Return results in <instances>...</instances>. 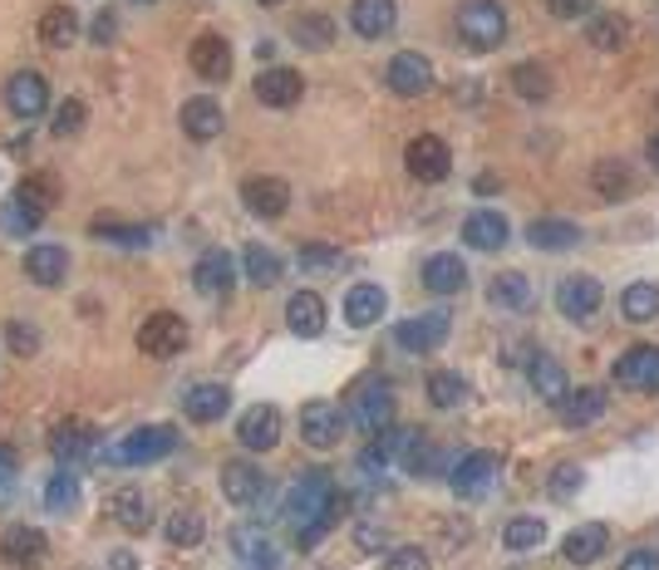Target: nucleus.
<instances>
[{
    "instance_id": "1",
    "label": "nucleus",
    "mask_w": 659,
    "mask_h": 570,
    "mask_svg": "<svg viewBox=\"0 0 659 570\" xmlns=\"http://www.w3.org/2000/svg\"><path fill=\"white\" fill-rule=\"evenodd\" d=\"M453 35L468 54H487L507 40V10L503 0H463L453 16Z\"/></svg>"
},
{
    "instance_id": "2",
    "label": "nucleus",
    "mask_w": 659,
    "mask_h": 570,
    "mask_svg": "<svg viewBox=\"0 0 659 570\" xmlns=\"http://www.w3.org/2000/svg\"><path fill=\"white\" fill-rule=\"evenodd\" d=\"M349 424L359 432H369V438H379L384 428H394V389L389 379H379V374H369V379H359L355 389H349Z\"/></svg>"
},
{
    "instance_id": "3",
    "label": "nucleus",
    "mask_w": 659,
    "mask_h": 570,
    "mask_svg": "<svg viewBox=\"0 0 659 570\" xmlns=\"http://www.w3.org/2000/svg\"><path fill=\"white\" fill-rule=\"evenodd\" d=\"M178 428L173 424H143V428H133V432H123L119 438V448L109 452L113 462H123V467H148V462H163L168 452L178 448Z\"/></svg>"
},
{
    "instance_id": "4",
    "label": "nucleus",
    "mask_w": 659,
    "mask_h": 570,
    "mask_svg": "<svg viewBox=\"0 0 659 570\" xmlns=\"http://www.w3.org/2000/svg\"><path fill=\"white\" fill-rule=\"evenodd\" d=\"M335 477L330 472H305L301 482L291 487V497H286V521L295 531H305L311 521H321L325 511H330V501H335Z\"/></svg>"
},
{
    "instance_id": "5",
    "label": "nucleus",
    "mask_w": 659,
    "mask_h": 570,
    "mask_svg": "<svg viewBox=\"0 0 659 570\" xmlns=\"http://www.w3.org/2000/svg\"><path fill=\"white\" fill-rule=\"evenodd\" d=\"M139 349L148 359H173L187 349V320L178 311H153L139 325Z\"/></svg>"
},
{
    "instance_id": "6",
    "label": "nucleus",
    "mask_w": 659,
    "mask_h": 570,
    "mask_svg": "<svg viewBox=\"0 0 659 570\" xmlns=\"http://www.w3.org/2000/svg\"><path fill=\"white\" fill-rule=\"evenodd\" d=\"M349 428V414L339 404H330V398H311V404L301 408V438L311 442L315 452H330L339 438H345Z\"/></svg>"
},
{
    "instance_id": "7",
    "label": "nucleus",
    "mask_w": 659,
    "mask_h": 570,
    "mask_svg": "<svg viewBox=\"0 0 659 570\" xmlns=\"http://www.w3.org/2000/svg\"><path fill=\"white\" fill-rule=\"evenodd\" d=\"M497 452H487V448H477L468 452V458H458L448 467V487L458 492L463 501H477V497H487L493 492V482H497Z\"/></svg>"
},
{
    "instance_id": "8",
    "label": "nucleus",
    "mask_w": 659,
    "mask_h": 570,
    "mask_svg": "<svg viewBox=\"0 0 659 570\" xmlns=\"http://www.w3.org/2000/svg\"><path fill=\"white\" fill-rule=\"evenodd\" d=\"M0 561L16 566V570H40L50 561V536L40 527H26V521H16V527L0 531Z\"/></svg>"
},
{
    "instance_id": "9",
    "label": "nucleus",
    "mask_w": 659,
    "mask_h": 570,
    "mask_svg": "<svg viewBox=\"0 0 659 570\" xmlns=\"http://www.w3.org/2000/svg\"><path fill=\"white\" fill-rule=\"evenodd\" d=\"M453 335V320L448 311H424V315H408V320L394 329V339H399V349H408V355H434V349L448 345Z\"/></svg>"
},
{
    "instance_id": "10",
    "label": "nucleus",
    "mask_w": 659,
    "mask_h": 570,
    "mask_svg": "<svg viewBox=\"0 0 659 570\" xmlns=\"http://www.w3.org/2000/svg\"><path fill=\"white\" fill-rule=\"evenodd\" d=\"M404 167H408V177H418V182H448L453 153L438 133H418V139L404 147Z\"/></svg>"
},
{
    "instance_id": "11",
    "label": "nucleus",
    "mask_w": 659,
    "mask_h": 570,
    "mask_svg": "<svg viewBox=\"0 0 659 570\" xmlns=\"http://www.w3.org/2000/svg\"><path fill=\"white\" fill-rule=\"evenodd\" d=\"M384 84H389L399 99H424L428 89H434V64H428L418 50H399L389 60V70H384Z\"/></svg>"
},
{
    "instance_id": "12",
    "label": "nucleus",
    "mask_w": 659,
    "mask_h": 570,
    "mask_svg": "<svg viewBox=\"0 0 659 570\" xmlns=\"http://www.w3.org/2000/svg\"><path fill=\"white\" fill-rule=\"evenodd\" d=\"M6 109L16 113V119H40V113L50 109V79L40 70H16L6 79Z\"/></svg>"
},
{
    "instance_id": "13",
    "label": "nucleus",
    "mask_w": 659,
    "mask_h": 570,
    "mask_svg": "<svg viewBox=\"0 0 659 570\" xmlns=\"http://www.w3.org/2000/svg\"><path fill=\"white\" fill-rule=\"evenodd\" d=\"M281 428H286V418H281L276 404H252L242 414V424H236V442L246 452H271L281 442Z\"/></svg>"
},
{
    "instance_id": "14",
    "label": "nucleus",
    "mask_w": 659,
    "mask_h": 570,
    "mask_svg": "<svg viewBox=\"0 0 659 570\" xmlns=\"http://www.w3.org/2000/svg\"><path fill=\"white\" fill-rule=\"evenodd\" d=\"M616 384L630 394H655L659 389V345H630L616 359Z\"/></svg>"
},
{
    "instance_id": "15",
    "label": "nucleus",
    "mask_w": 659,
    "mask_h": 570,
    "mask_svg": "<svg viewBox=\"0 0 659 570\" xmlns=\"http://www.w3.org/2000/svg\"><path fill=\"white\" fill-rule=\"evenodd\" d=\"M252 94L261 99L266 109H295L305 99V74L291 70V64H276V70H261Z\"/></svg>"
},
{
    "instance_id": "16",
    "label": "nucleus",
    "mask_w": 659,
    "mask_h": 570,
    "mask_svg": "<svg viewBox=\"0 0 659 570\" xmlns=\"http://www.w3.org/2000/svg\"><path fill=\"white\" fill-rule=\"evenodd\" d=\"M187 64L202 84H222V79H232V44H226V35H212L207 30V35L192 40Z\"/></svg>"
},
{
    "instance_id": "17",
    "label": "nucleus",
    "mask_w": 659,
    "mask_h": 570,
    "mask_svg": "<svg viewBox=\"0 0 659 570\" xmlns=\"http://www.w3.org/2000/svg\"><path fill=\"white\" fill-rule=\"evenodd\" d=\"M606 551H610L606 521H581V527H571L561 541V561H571V566H596V561H606Z\"/></svg>"
},
{
    "instance_id": "18",
    "label": "nucleus",
    "mask_w": 659,
    "mask_h": 570,
    "mask_svg": "<svg viewBox=\"0 0 659 570\" xmlns=\"http://www.w3.org/2000/svg\"><path fill=\"white\" fill-rule=\"evenodd\" d=\"M266 492V472L252 462V458H232L222 462V497L232 501V507H252Z\"/></svg>"
},
{
    "instance_id": "19",
    "label": "nucleus",
    "mask_w": 659,
    "mask_h": 570,
    "mask_svg": "<svg viewBox=\"0 0 659 570\" xmlns=\"http://www.w3.org/2000/svg\"><path fill=\"white\" fill-rule=\"evenodd\" d=\"M399 26V6L394 0H349V30L359 40H384Z\"/></svg>"
},
{
    "instance_id": "20",
    "label": "nucleus",
    "mask_w": 659,
    "mask_h": 570,
    "mask_svg": "<svg viewBox=\"0 0 659 570\" xmlns=\"http://www.w3.org/2000/svg\"><path fill=\"white\" fill-rule=\"evenodd\" d=\"M242 202H246V212H252V216L276 222V216L291 207V182H281V177H246L242 182Z\"/></svg>"
},
{
    "instance_id": "21",
    "label": "nucleus",
    "mask_w": 659,
    "mask_h": 570,
    "mask_svg": "<svg viewBox=\"0 0 659 570\" xmlns=\"http://www.w3.org/2000/svg\"><path fill=\"white\" fill-rule=\"evenodd\" d=\"M178 123H183V133L192 143H212L226 129V113H222V104L212 94H197V99H187V104H183Z\"/></svg>"
},
{
    "instance_id": "22",
    "label": "nucleus",
    "mask_w": 659,
    "mask_h": 570,
    "mask_svg": "<svg viewBox=\"0 0 659 570\" xmlns=\"http://www.w3.org/2000/svg\"><path fill=\"white\" fill-rule=\"evenodd\" d=\"M556 311L566 320H590L600 311V281L596 276H566L556 285Z\"/></svg>"
},
{
    "instance_id": "23",
    "label": "nucleus",
    "mask_w": 659,
    "mask_h": 570,
    "mask_svg": "<svg viewBox=\"0 0 659 570\" xmlns=\"http://www.w3.org/2000/svg\"><path fill=\"white\" fill-rule=\"evenodd\" d=\"M226 414H232V389H226V384H197V389H187V398H183V418L197 428L217 424Z\"/></svg>"
},
{
    "instance_id": "24",
    "label": "nucleus",
    "mask_w": 659,
    "mask_h": 570,
    "mask_svg": "<svg viewBox=\"0 0 659 570\" xmlns=\"http://www.w3.org/2000/svg\"><path fill=\"white\" fill-rule=\"evenodd\" d=\"M26 276L44 285V291H54V285H64V276H70V251H64L60 242H40L26 251Z\"/></svg>"
},
{
    "instance_id": "25",
    "label": "nucleus",
    "mask_w": 659,
    "mask_h": 570,
    "mask_svg": "<svg viewBox=\"0 0 659 570\" xmlns=\"http://www.w3.org/2000/svg\"><path fill=\"white\" fill-rule=\"evenodd\" d=\"M192 285H197L202 295H232V285H236V261L226 256L222 246L202 251L197 266H192Z\"/></svg>"
},
{
    "instance_id": "26",
    "label": "nucleus",
    "mask_w": 659,
    "mask_h": 570,
    "mask_svg": "<svg viewBox=\"0 0 659 570\" xmlns=\"http://www.w3.org/2000/svg\"><path fill=\"white\" fill-rule=\"evenodd\" d=\"M507 236H513V232H507V216L497 207H477L468 222H463V246L483 251V256H487V251H503Z\"/></svg>"
},
{
    "instance_id": "27",
    "label": "nucleus",
    "mask_w": 659,
    "mask_h": 570,
    "mask_svg": "<svg viewBox=\"0 0 659 570\" xmlns=\"http://www.w3.org/2000/svg\"><path fill=\"white\" fill-rule=\"evenodd\" d=\"M94 442H99V432H94V424H84V418H64V424L50 428V452L60 462L89 458V452H94Z\"/></svg>"
},
{
    "instance_id": "28",
    "label": "nucleus",
    "mask_w": 659,
    "mask_h": 570,
    "mask_svg": "<svg viewBox=\"0 0 659 570\" xmlns=\"http://www.w3.org/2000/svg\"><path fill=\"white\" fill-rule=\"evenodd\" d=\"M527 379H531V389H537L541 404H551V408H561V404H566V394H571L566 364H561V359H551V355H531Z\"/></svg>"
},
{
    "instance_id": "29",
    "label": "nucleus",
    "mask_w": 659,
    "mask_h": 570,
    "mask_svg": "<svg viewBox=\"0 0 659 570\" xmlns=\"http://www.w3.org/2000/svg\"><path fill=\"white\" fill-rule=\"evenodd\" d=\"M424 291H434V295H463L468 291V266H463V256H453V251L428 256L424 261Z\"/></svg>"
},
{
    "instance_id": "30",
    "label": "nucleus",
    "mask_w": 659,
    "mask_h": 570,
    "mask_svg": "<svg viewBox=\"0 0 659 570\" xmlns=\"http://www.w3.org/2000/svg\"><path fill=\"white\" fill-rule=\"evenodd\" d=\"M384 311H389V295H384V285H349V295H345V320L355 325V329H369V325H379L384 320Z\"/></svg>"
},
{
    "instance_id": "31",
    "label": "nucleus",
    "mask_w": 659,
    "mask_h": 570,
    "mask_svg": "<svg viewBox=\"0 0 659 570\" xmlns=\"http://www.w3.org/2000/svg\"><path fill=\"white\" fill-rule=\"evenodd\" d=\"M330 320V311H325V301L315 291H295L291 301H286V325H291V335H301V339H315L325 329Z\"/></svg>"
},
{
    "instance_id": "32",
    "label": "nucleus",
    "mask_w": 659,
    "mask_h": 570,
    "mask_svg": "<svg viewBox=\"0 0 659 570\" xmlns=\"http://www.w3.org/2000/svg\"><path fill=\"white\" fill-rule=\"evenodd\" d=\"M527 246H537V251H571V246H581V226L566 222V216H537V222H527Z\"/></svg>"
},
{
    "instance_id": "33",
    "label": "nucleus",
    "mask_w": 659,
    "mask_h": 570,
    "mask_svg": "<svg viewBox=\"0 0 659 570\" xmlns=\"http://www.w3.org/2000/svg\"><path fill=\"white\" fill-rule=\"evenodd\" d=\"M109 521L113 527H123V531H148V521H153V511H148V497H143V487H119V492L109 497Z\"/></svg>"
},
{
    "instance_id": "34",
    "label": "nucleus",
    "mask_w": 659,
    "mask_h": 570,
    "mask_svg": "<svg viewBox=\"0 0 659 570\" xmlns=\"http://www.w3.org/2000/svg\"><path fill=\"white\" fill-rule=\"evenodd\" d=\"M242 276H246L252 291H271V285H281V276H286V261H281L271 246L252 242L242 251Z\"/></svg>"
},
{
    "instance_id": "35",
    "label": "nucleus",
    "mask_w": 659,
    "mask_h": 570,
    "mask_svg": "<svg viewBox=\"0 0 659 570\" xmlns=\"http://www.w3.org/2000/svg\"><path fill=\"white\" fill-rule=\"evenodd\" d=\"M586 40L600 54H620L625 40H630V26H625L616 10H596V16H586Z\"/></svg>"
},
{
    "instance_id": "36",
    "label": "nucleus",
    "mask_w": 659,
    "mask_h": 570,
    "mask_svg": "<svg viewBox=\"0 0 659 570\" xmlns=\"http://www.w3.org/2000/svg\"><path fill=\"white\" fill-rule=\"evenodd\" d=\"M556 414H561V424H566V428H586V424H596V418L606 414V389H596V384H590V389H571V394H566V404L556 408Z\"/></svg>"
},
{
    "instance_id": "37",
    "label": "nucleus",
    "mask_w": 659,
    "mask_h": 570,
    "mask_svg": "<svg viewBox=\"0 0 659 570\" xmlns=\"http://www.w3.org/2000/svg\"><path fill=\"white\" fill-rule=\"evenodd\" d=\"M89 236H99V242H113L123 251H143L153 242V232L148 226H133V222H119V216H99V222H89Z\"/></svg>"
},
{
    "instance_id": "38",
    "label": "nucleus",
    "mask_w": 659,
    "mask_h": 570,
    "mask_svg": "<svg viewBox=\"0 0 659 570\" xmlns=\"http://www.w3.org/2000/svg\"><path fill=\"white\" fill-rule=\"evenodd\" d=\"M620 315L630 325H650L655 315H659V285L655 281H635V285H625V295H620Z\"/></svg>"
},
{
    "instance_id": "39",
    "label": "nucleus",
    "mask_w": 659,
    "mask_h": 570,
    "mask_svg": "<svg viewBox=\"0 0 659 570\" xmlns=\"http://www.w3.org/2000/svg\"><path fill=\"white\" fill-rule=\"evenodd\" d=\"M487 295H493L503 311H531V281L521 276V271H497V276L487 281Z\"/></svg>"
},
{
    "instance_id": "40",
    "label": "nucleus",
    "mask_w": 659,
    "mask_h": 570,
    "mask_svg": "<svg viewBox=\"0 0 659 570\" xmlns=\"http://www.w3.org/2000/svg\"><path fill=\"white\" fill-rule=\"evenodd\" d=\"M40 40L50 44V50H70V44L79 40V16L70 6H50L40 16Z\"/></svg>"
},
{
    "instance_id": "41",
    "label": "nucleus",
    "mask_w": 659,
    "mask_h": 570,
    "mask_svg": "<svg viewBox=\"0 0 659 570\" xmlns=\"http://www.w3.org/2000/svg\"><path fill=\"white\" fill-rule=\"evenodd\" d=\"M428 404L434 408H463L473 398V389H468V379L463 374H453V369H438V374H428Z\"/></svg>"
},
{
    "instance_id": "42",
    "label": "nucleus",
    "mask_w": 659,
    "mask_h": 570,
    "mask_svg": "<svg viewBox=\"0 0 659 570\" xmlns=\"http://www.w3.org/2000/svg\"><path fill=\"white\" fill-rule=\"evenodd\" d=\"M291 40L301 44V50H330L335 44V20L330 16H301V20H291Z\"/></svg>"
},
{
    "instance_id": "43",
    "label": "nucleus",
    "mask_w": 659,
    "mask_h": 570,
    "mask_svg": "<svg viewBox=\"0 0 659 570\" xmlns=\"http://www.w3.org/2000/svg\"><path fill=\"white\" fill-rule=\"evenodd\" d=\"M513 89L521 99H531V104H541V99H551V89H556V79L547 64H537V60H527V64H517L513 70Z\"/></svg>"
},
{
    "instance_id": "44",
    "label": "nucleus",
    "mask_w": 659,
    "mask_h": 570,
    "mask_svg": "<svg viewBox=\"0 0 659 570\" xmlns=\"http://www.w3.org/2000/svg\"><path fill=\"white\" fill-rule=\"evenodd\" d=\"M590 187H596L606 202H620V197H630L635 177H630V167L625 163H596L590 167Z\"/></svg>"
},
{
    "instance_id": "45",
    "label": "nucleus",
    "mask_w": 659,
    "mask_h": 570,
    "mask_svg": "<svg viewBox=\"0 0 659 570\" xmlns=\"http://www.w3.org/2000/svg\"><path fill=\"white\" fill-rule=\"evenodd\" d=\"M541 541H547V521H541V517H513L503 527V546H507V551H537Z\"/></svg>"
},
{
    "instance_id": "46",
    "label": "nucleus",
    "mask_w": 659,
    "mask_h": 570,
    "mask_svg": "<svg viewBox=\"0 0 659 570\" xmlns=\"http://www.w3.org/2000/svg\"><path fill=\"white\" fill-rule=\"evenodd\" d=\"M202 536H207V521H202L197 511H173V517L163 521L168 546H202Z\"/></svg>"
},
{
    "instance_id": "47",
    "label": "nucleus",
    "mask_w": 659,
    "mask_h": 570,
    "mask_svg": "<svg viewBox=\"0 0 659 570\" xmlns=\"http://www.w3.org/2000/svg\"><path fill=\"white\" fill-rule=\"evenodd\" d=\"M16 197H26L30 207L50 212L54 202H60V182H54L50 173H30V177H20V182H16Z\"/></svg>"
},
{
    "instance_id": "48",
    "label": "nucleus",
    "mask_w": 659,
    "mask_h": 570,
    "mask_svg": "<svg viewBox=\"0 0 659 570\" xmlns=\"http://www.w3.org/2000/svg\"><path fill=\"white\" fill-rule=\"evenodd\" d=\"M44 507L60 511V517L79 511V482H74V472H54L50 482H44Z\"/></svg>"
},
{
    "instance_id": "49",
    "label": "nucleus",
    "mask_w": 659,
    "mask_h": 570,
    "mask_svg": "<svg viewBox=\"0 0 659 570\" xmlns=\"http://www.w3.org/2000/svg\"><path fill=\"white\" fill-rule=\"evenodd\" d=\"M40 222H44V212H40V207H30L26 197H10V202H6V226H10L16 236H30Z\"/></svg>"
},
{
    "instance_id": "50",
    "label": "nucleus",
    "mask_w": 659,
    "mask_h": 570,
    "mask_svg": "<svg viewBox=\"0 0 659 570\" xmlns=\"http://www.w3.org/2000/svg\"><path fill=\"white\" fill-rule=\"evenodd\" d=\"M84 119H89L84 99H64V104L54 109V133H60V139H74V133L84 129Z\"/></svg>"
},
{
    "instance_id": "51",
    "label": "nucleus",
    "mask_w": 659,
    "mask_h": 570,
    "mask_svg": "<svg viewBox=\"0 0 659 570\" xmlns=\"http://www.w3.org/2000/svg\"><path fill=\"white\" fill-rule=\"evenodd\" d=\"M6 345L16 349L20 359H30V355H40V329L30 325V320H10L6 325Z\"/></svg>"
},
{
    "instance_id": "52",
    "label": "nucleus",
    "mask_w": 659,
    "mask_h": 570,
    "mask_svg": "<svg viewBox=\"0 0 659 570\" xmlns=\"http://www.w3.org/2000/svg\"><path fill=\"white\" fill-rule=\"evenodd\" d=\"M581 482H586V467H556V472H551V497L556 501H566V497H576V492H581Z\"/></svg>"
},
{
    "instance_id": "53",
    "label": "nucleus",
    "mask_w": 659,
    "mask_h": 570,
    "mask_svg": "<svg viewBox=\"0 0 659 570\" xmlns=\"http://www.w3.org/2000/svg\"><path fill=\"white\" fill-rule=\"evenodd\" d=\"M301 266L305 271H335L339 266V251L325 246V242H305L301 246Z\"/></svg>"
},
{
    "instance_id": "54",
    "label": "nucleus",
    "mask_w": 659,
    "mask_h": 570,
    "mask_svg": "<svg viewBox=\"0 0 659 570\" xmlns=\"http://www.w3.org/2000/svg\"><path fill=\"white\" fill-rule=\"evenodd\" d=\"M384 570H428V551L424 546H399V551H389Z\"/></svg>"
},
{
    "instance_id": "55",
    "label": "nucleus",
    "mask_w": 659,
    "mask_h": 570,
    "mask_svg": "<svg viewBox=\"0 0 659 570\" xmlns=\"http://www.w3.org/2000/svg\"><path fill=\"white\" fill-rule=\"evenodd\" d=\"M547 10L556 20H586L596 16V0H547Z\"/></svg>"
},
{
    "instance_id": "56",
    "label": "nucleus",
    "mask_w": 659,
    "mask_h": 570,
    "mask_svg": "<svg viewBox=\"0 0 659 570\" xmlns=\"http://www.w3.org/2000/svg\"><path fill=\"white\" fill-rule=\"evenodd\" d=\"M113 35H119V20H113V10H99V20L89 26V40H94V44H109Z\"/></svg>"
},
{
    "instance_id": "57",
    "label": "nucleus",
    "mask_w": 659,
    "mask_h": 570,
    "mask_svg": "<svg viewBox=\"0 0 659 570\" xmlns=\"http://www.w3.org/2000/svg\"><path fill=\"white\" fill-rule=\"evenodd\" d=\"M620 570H659V551H645V546H635V551L620 561Z\"/></svg>"
},
{
    "instance_id": "58",
    "label": "nucleus",
    "mask_w": 659,
    "mask_h": 570,
    "mask_svg": "<svg viewBox=\"0 0 659 570\" xmlns=\"http://www.w3.org/2000/svg\"><path fill=\"white\" fill-rule=\"evenodd\" d=\"M355 541L365 546V551H384V531H379V527H359Z\"/></svg>"
},
{
    "instance_id": "59",
    "label": "nucleus",
    "mask_w": 659,
    "mask_h": 570,
    "mask_svg": "<svg viewBox=\"0 0 659 570\" xmlns=\"http://www.w3.org/2000/svg\"><path fill=\"white\" fill-rule=\"evenodd\" d=\"M16 467H20V458L6 448V442H0V482H10V477H16Z\"/></svg>"
},
{
    "instance_id": "60",
    "label": "nucleus",
    "mask_w": 659,
    "mask_h": 570,
    "mask_svg": "<svg viewBox=\"0 0 659 570\" xmlns=\"http://www.w3.org/2000/svg\"><path fill=\"white\" fill-rule=\"evenodd\" d=\"M109 570H139V556H133V551H113L109 556Z\"/></svg>"
},
{
    "instance_id": "61",
    "label": "nucleus",
    "mask_w": 659,
    "mask_h": 570,
    "mask_svg": "<svg viewBox=\"0 0 659 570\" xmlns=\"http://www.w3.org/2000/svg\"><path fill=\"white\" fill-rule=\"evenodd\" d=\"M650 163H655V173H659V133L650 139Z\"/></svg>"
},
{
    "instance_id": "62",
    "label": "nucleus",
    "mask_w": 659,
    "mask_h": 570,
    "mask_svg": "<svg viewBox=\"0 0 659 570\" xmlns=\"http://www.w3.org/2000/svg\"><path fill=\"white\" fill-rule=\"evenodd\" d=\"M133 6H158V0H133Z\"/></svg>"
},
{
    "instance_id": "63",
    "label": "nucleus",
    "mask_w": 659,
    "mask_h": 570,
    "mask_svg": "<svg viewBox=\"0 0 659 570\" xmlns=\"http://www.w3.org/2000/svg\"><path fill=\"white\" fill-rule=\"evenodd\" d=\"M256 6H281V0H256Z\"/></svg>"
}]
</instances>
